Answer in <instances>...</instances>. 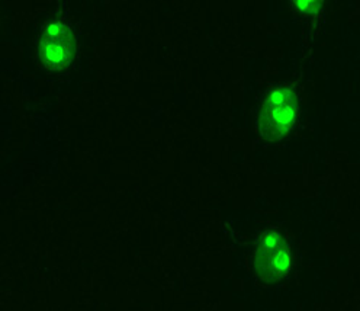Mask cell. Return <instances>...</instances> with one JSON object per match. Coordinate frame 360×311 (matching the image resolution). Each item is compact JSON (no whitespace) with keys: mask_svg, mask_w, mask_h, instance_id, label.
<instances>
[{"mask_svg":"<svg viewBox=\"0 0 360 311\" xmlns=\"http://www.w3.org/2000/svg\"><path fill=\"white\" fill-rule=\"evenodd\" d=\"M300 114V98L294 86L276 87L264 99L259 114V134L264 141L278 143L294 128Z\"/></svg>","mask_w":360,"mask_h":311,"instance_id":"cell-1","label":"cell"},{"mask_svg":"<svg viewBox=\"0 0 360 311\" xmlns=\"http://www.w3.org/2000/svg\"><path fill=\"white\" fill-rule=\"evenodd\" d=\"M255 271L264 284H276L290 271L292 253L288 240L276 230H266L257 239Z\"/></svg>","mask_w":360,"mask_h":311,"instance_id":"cell-2","label":"cell"},{"mask_svg":"<svg viewBox=\"0 0 360 311\" xmlns=\"http://www.w3.org/2000/svg\"><path fill=\"white\" fill-rule=\"evenodd\" d=\"M60 15L61 11L58 12V18L45 27L38 46L39 61L50 72L69 69L77 53L76 37L72 28L60 19Z\"/></svg>","mask_w":360,"mask_h":311,"instance_id":"cell-3","label":"cell"},{"mask_svg":"<svg viewBox=\"0 0 360 311\" xmlns=\"http://www.w3.org/2000/svg\"><path fill=\"white\" fill-rule=\"evenodd\" d=\"M294 6L297 8L298 12L304 13V15H309L312 18L317 19L319 15L323 11V6H324V2L323 0H295Z\"/></svg>","mask_w":360,"mask_h":311,"instance_id":"cell-4","label":"cell"}]
</instances>
